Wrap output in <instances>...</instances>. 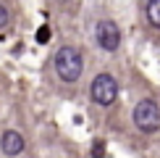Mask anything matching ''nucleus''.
Returning a JSON list of instances; mask_svg holds the SVG:
<instances>
[{
	"mask_svg": "<svg viewBox=\"0 0 160 158\" xmlns=\"http://www.w3.org/2000/svg\"><path fill=\"white\" fill-rule=\"evenodd\" d=\"M52 63H55V71H58V76L63 82H76L82 76V71H84V58L74 45H63L55 53V61Z\"/></svg>",
	"mask_w": 160,
	"mask_h": 158,
	"instance_id": "obj_1",
	"label": "nucleus"
},
{
	"mask_svg": "<svg viewBox=\"0 0 160 158\" xmlns=\"http://www.w3.org/2000/svg\"><path fill=\"white\" fill-rule=\"evenodd\" d=\"M134 124H137V129L147 132V134L158 132V127H160V108H158V103L152 100V97H142V100L134 105Z\"/></svg>",
	"mask_w": 160,
	"mask_h": 158,
	"instance_id": "obj_2",
	"label": "nucleus"
},
{
	"mask_svg": "<svg viewBox=\"0 0 160 158\" xmlns=\"http://www.w3.org/2000/svg\"><path fill=\"white\" fill-rule=\"evenodd\" d=\"M89 90H92V100L100 103V105H113L116 97H118V82L110 74H97L92 79Z\"/></svg>",
	"mask_w": 160,
	"mask_h": 158,
	"instance_id": "obj_3",
	"label": "nucleus"
},
{
	"mask_svg": "<svg viewBox=\"0 0 160 158\" xmlns=\"http://www.w3.org/2000/svg\"><path fill=\"white\" fill-rule=\"evenodd\" d=\"M95 37H97V45H100L105 53H116L118 48H121V29L116 26V21H108V18L97 21Z\"/></svg>",
	"mask_w": 160,
	"mask_h": 158,
	"instance_id": "obj_4",
	"label": "nucleus"
},
{
	"mask_svg": "<svg viewBox=\"0 0 160 158\" xmlns=\"http://www.w3.org/2000/svg\"><path fill=\"white\" fill-rule=\"evenodd\" d=\"M24 137H21V132H16V129H5L3 132V137H0V148H3V153L5 155H21L24 153Z\"/></svg>",
	"mask_w": 160,
	"mask_h": 158,
	"instance_id": "obj_5",
	"label": "nucleus"
},
{
	"mask_svg": "<svg viewBox=\"0 0 160 158\" xmlns=\"http://www.w3.org/2000/svg\"><path fill=\"white\" fill-rule=\"evenodd\" d=\"M144 16H147L150 26L160 29V0H147V5H144Z\"/></svg>",
	"mask_w": 160,
	"mask_h": 158,
	"instance_id": "obj_6",
	"label": "nucleus"
},
{
	"mask_svg": "<svg viewBox=\"0 0 160 158\" xmlns=\"http://www.w3.org/2000/svg\"><path fill=\"white\" fill-rule=\"evenodd\" d=\"M8 21H11L8 8H5V5H0V29H5V26H8Z\"/></svg>",
	"mask_w": 160,
	"mask_h": 158,
	"instance_id": "obj_7",
	"label": "nucleus"
},
{
	"mask_svg": "<svg viewBox=\"0 0 160 158\" xmlns=\"http://www.w3.org/2000/svg\"><path fill=\"white\" fill-rule=\"evenodd\" d=\"M48 40H50V29H48V26H42V29L37 32V42H48Z\"/></svg>",
	"mask_w": 160,
	"mask_h": 158,
	"instance_id": "obj_8",
	"label": "nucleus"
}]
</instances>
